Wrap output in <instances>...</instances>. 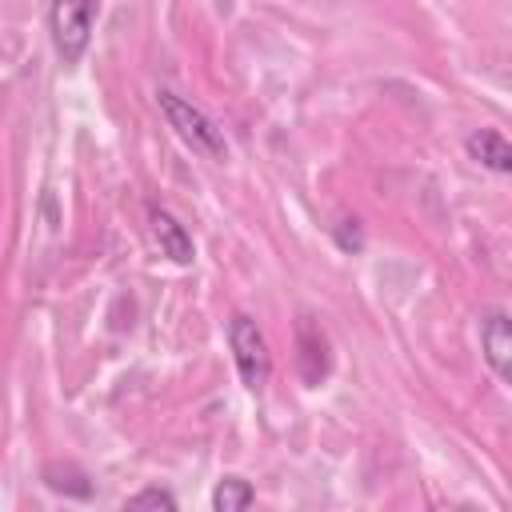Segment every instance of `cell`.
<instances>
[{"mask_svg": "<svg viewBox=\"0 0 512 512\" xmlns=\"http://www.w3.org/2000/svg\"><path fill=\"white\" fill-rule=\"evenodd\" d=\"M156 104H160L168 128H176V136H180L192 152H200L204 160H224V156H228L224 132L216 128V120H212L200 104H192V100H184L180 92H168V88H160Z\"/></svg>", "mask_w": 512, "mask_h": 512, "instance_id": "obj_1", "label": "cell"}, {"mask_svg": "<svg viewBox=\"0 0 512 512\" xmlns=\"http://www.w3.org/2000/svg\"><path fill=\"white\" fill-rule=\"evenodd\" d=\"M228 348H232V360H236V372L244 380V388L260 392L268 384V372H272V352H268V340L260 332V324L244 312H236L228 320Z\"/></svg>", "mask_w": 512, "mask_h": 512, "instance_id": "obj_2", "label": "cell"}, {"mask_svg": "<svg viewBox=\"0 0 512 512\" xmlns=\"http://www.w3.org/2000/svg\"><path fill=\"white\" fill-rule=\"evenodd\" d=\"M48 24H52V44L64 64H76L88 52L92 24H96V0H52L48 4Z\"/></svg>", "mask_w": 512, "mask_h": 512, "instance_id": "obj_3", "label": "cell"}, {"mask_svg": "<svg viewBox=\"0 0 512 512\" xmlns=\"http://www.w3.org/2000/svg\"><path fill=\"white\" fill-rule=\"evenodd\" d=\"M480 352H484V364L492 368V376L500 384H508V376H512V324H508L504 308L484 312V320H480Z\"/></svg>", "mask_w": 512, "mask_h": 512, "instance_id": "obj_4", "label": "cell"}, {"mask_svg": "<svg viewBox=\"0 0 512 512\" xmlns=\"http://www.w3.org/2000/svg\"><path fill=\"white\" fill-rule=\"evenodd\" d=\"M296 368H300V380L308 388L324 384V376L332 368L328 340H324L320 324H312V316H300V324H296Z\"/></svg>", "mask_w": 512, "mask_h": 512, "instance_id": "obj_5", "label": "cell"}, {"mask_svg": "<svg viewBox=\"0 0 512 512\" xmlns=\"http://www.w3.org/2000/svg\"><path fill=\"white\" fill-rule=\"evenodd\" d=\"M148 224H152V236H156L160 252H164L172 264H192V256H196L192 236H188V228H184L172 212H164V208H148Z\"/></svg>", "mask_w": 512, "mask_h": 512, "instance_id": "obj_6", "label": "cell"}, {"mask_svg": "<svg viewBox=\"0 0 512 512\" xmlns=\"http://www.w3.org/2000/svg\"><path fill=\"white\" fill-rule=\"evenodd\" d=\"M468 156H472L476 164L500 172V176L512 172V144H508L504 132H496V128H476V132L468 136Z\"/></svg>", "mask_w": 512, "mask_h": 512, "instance_id": "obj_7", "label": "cell"}, {"mask_svg": "<svg viewBox=\"0 0 512 512\" xmlns=\"http://www.w3.org/2000/svg\"><path fill=\"white\" fill-rule=\"evenodd\" d=\"M40 476L60 496H72V500H88L92 496V480H88V472L76 460H52V464H44Z\"/></svg>", "mask_w": 512, "mask_h": 512, "instance_id": "obj_8", "label": "cell"}, {"mask_svg": "<svg viewBox=\"0 0 512 512\" xmlns=\"http://www.w3.org/2000/svg\"><path fill=\"white\" fill-rule=\"evenodd\" d=\"M252 500H256V492H252V484L240 480V476H224V480L216 484V492H212V508H216V512H244Z\"/></svg>", "mask_w": 512, "mask_h": 512, "instance_id": "obj_9", "label": "cell"}, {"mask_svg": "<svg viewBox=\"0 0 512 512\" xmlns=\"http://www.w3.org/2000/svg\"><path fill=\"white\" fill-rule=\"evenodd\" d=\"M124 508H156V512H176V496H172L168 488L152 484V488H140V492H132V496L124 500Z\"/></svg>", "mask_w": 512, "mask_h": 512, "instance_id": "obj_10", "label": "cell"}, {"mask_svg": "<svg viewBox=\"0 0 512 512\" xmlns=\"http://www.w3.org/2000/svg\"><path fill=\"white\" fill-rule=\"evenodd\" d=\"M332 236H336V244H340L344 252H360V248H364V232H360V220H340V224L332 228Z\"/></svg>", "mask_w": 512, "mask_h": 512, "instance_id": "obj_11", "label": "cell"}]
</instances>
